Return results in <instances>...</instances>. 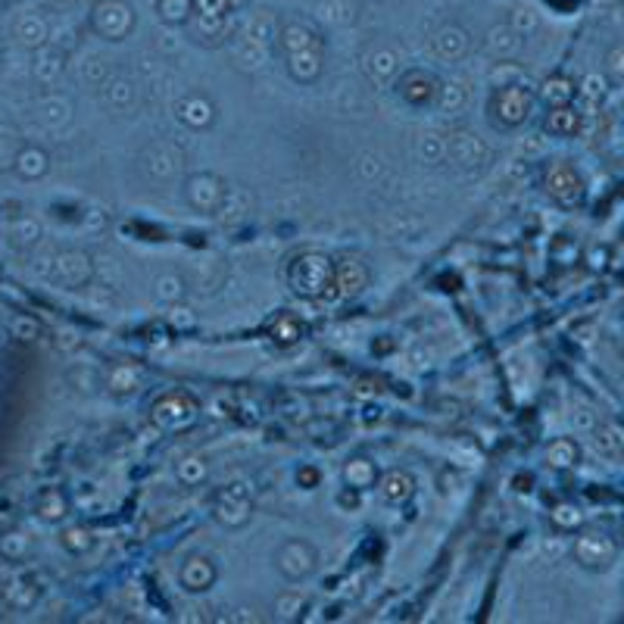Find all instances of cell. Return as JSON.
<instances>
[{"label":"cell","instance_id":"6da1fadb","mask_svg":"<svg viewBox=\"0 0 624 624\" xmlns=\"http://www.w3.org/2000/svg\"><path fill=\"white\" fill-rule=\"evenodd\" d=\"M284 60H288V72L297 78V82L309 85L316 82V78L322 75V66H325V54H322V41L306 32V29H288L284 32Z\"/></svg>","mask_w":624,"mask_h":624},{"label":"cell","instance_id":"7a4b0ae2","mask_svg":"<svg viewBox=\"0 0 624 624\" xmlns=\"http://www.w3.org/2000/svg\"><path fill=\"white\" fill-rule=\"evenodd\" d=\"M331 259L325 253H303L297 256L291 269H288V281L291 288L300 297H322L331 288Z\"/></svg>","mask_w":624,"mask_h":624},{"label":"cell","instance_id":"3957f363","mask_svg":"<svg viewBox=\"0 0 624 624\" xmlns=\"http://www.w3.org/2000/svg\"><path fill=\"white\" fill-rule=\"evenodd\" d=\"M534 110V94L522 85H506V88H497L487 100V113L493 119V125L500 128H515L522 125Z\"/></svg>","mask_w":624,"mask_h":624},{"label":"cell","instance_id":"277c9868","mask_svg":"<svg viewBox=\"0 0 624 624\" xmlns=\"http://www.w3.org/2000/svg\"><path fill=\"white\" fill-rule=\"evenodd\" d=\"M319 565V553L309 540H284L275 550V568L288 581H303L309 578Z\"/></svg>","mask_w":624,"mask_h":624},{"label":"cell","instance_id":"5b68a950","mask_svg":"<svg viewBox=\"0 0 624 624\" xmlns=\"http://www.w3.org/2000/svg\"><path fill=\"white\" fill-rule=\"evenodd\" d=\"M618 556V546L609 534H600V531H584L578 540H575V562L581 568H590V571H603L615 562Z\"/></svg>","mask_w":624,"mask_h":624},{"label":"cell","instance_id":"8992f818","mask_svg":"<svg viewBox=\"0 0 624 624\" xmlns=\"http://www.w3.org/2000/svg\"><path fill=\"white\" fill-rule=\"evenodd\" d=\"M213 512H216V518H219L222 525H228V528H244L250 522V512H253L247 487L244 484H231V487L219 490Z\"/></svg>","mask_w":624,"mask_h":624},{"label":"cell","instance_id":"52a82bcc","mask_svg":"<svg viewBox=\"0 0 624 624\" xmlns=\"http://www.w3.org/2000/svg\"><path fill=\"white\" fill-rule=\"evenodd\" d=\"M543 188H546V194H550L553 200H559L565 206L578 203L584 197V181L575 172V166H568V163H553L550 169H546Z\"/></svg>","mask_w":624,"mask_h":624},{"label":"cell","instance_id":"ba28073f","mask_svg":"<svg viewBox=\"0 0 624 624\" xmlns=\"http://www.w3.org/2000/svg\"><path fill=\"white\" fill-rule=\"evenodd\" d=\"M194 415H197V403L188 397V394H166L153 403L150 409V419L160 425V428H185L194 422Z\"/></svg>","mask_w":624,"mask_h":624},{"label":"cell","instance_id":"9c48e42d","mask_svg":"<svg viewBox=\"0 0 624 624\" xmlns=\"http://www.w3.org/2000/svg\"><path fill=\"white\" fill-rule=\"evenodd\" d=\"M369 284V266L359 256H344L341 263L331 266V288L341 297H353Z\"/></svg>","mask_w":624,"mask_h":624},{"label":"cell","instance_id":"30bf717a","mask_svg":"<svg viewBox=\"0 0 624 624\" xmlns=\"http://www.w3.org/2000/svg\"><path fill=\"white\" fill-rule=\"evenodd\" d=\"M188 200H191L194 210L216 213L222 206V200H225V181L219 175H210V172L194 175L188 181Z\"/></svg>","mask_w":624,"mask_h":624},{"label":"cell","instance_id":"8fae6325","mask_svg":"<svg viewBox=\"0 0 624 624\" xmlns=\"http://www.w3.org/2000/svg\"><path fill=\"white\" fill-rule=\"evenodd\" d=\"M437 78L425 69H409L400 82H397V94L412 103V107H425V103H431L437 97Z\"/></svg>","mask_w":624,"mask_h":624},{"label":"cell","instance_id":"7c38bea8","mask_svg":"<svg viewBox=\"0 0 624 624\" xmlns=\"http://www.w3.org/2000/svg\"><path fill=\"white\" fill-rule=\"evenodd\" d=\"M216 578H219V568L213 565L210 556H188L185 565H181V571H178V581L188 593L210 590L216 584Z\"/></svg>","mask_w":624,"mask_h":624},{"label":"cell","instance_id":"4fadbf2b","mask_svg":"<svg viewBox=\"0 0 624 624\" xmlns=\"http://www.w3.org/2000/svg\"><path fill=\"white\" fill-rule=\"evenodd\" d=\"M175 116L185 122L188 128H206V125H213V119H216V107H213L210 97L191 94V97H185L175 107Z\"/></svg>","mask_w":624,"mask_h":624},{"label":"cell","instance_id":"5bb4252c","mask_svg":"<svg viewBox=\"0 0 624 624\" xmlns=\"http://www.w3.org/2000/svg\"><path fill=\"white\" fill-rule=\"evenodd\" d=\"M412 490H415V481H412L406 472H387V475L381 478V493H384V500H387V503H394V506L406 503V500L412 497Z\"/></svg>","mask_w":624,"mask_h":624},{"label":"cell","instance_id":"9a60e30c","mask_svg":"<svg viewBox=\"0 0 624 624\" xmlns=\"http://www.w3.org/2000/svg\"><path fill=\"white\" fill-rule=\"evenodd\" d=\"M578 125H581V116L568 107V103H562V107H553L550 116H546V128H550L553 135H575L578 132Z\"/></svg>","mask_w":624,"mask_h":624},{"label":"cell","instance_id":"2e32d148","mask_svg":"<svg viewBox=\"0 0 624 624\" xmlns=\"http://www.w3.org/2000/svg\"><path fill=\"white\" fill-rule=\"evenodd\" d=\"M344 478H347L350 487L366 490V487L375 484L378 475H375V465H372L369 459H353V462H347V468H344Z\"/></svg>","mask_w":624,"mask_h":624},{"label":"cell","instance_id":"e0dca14e","mask_svg":"<svg viewBox=\"0 0 624 624\" xmlns=\"http://www.w3.org/2000/svg\"><path fill=\"white\" fill-rule=\"evenodd\" d=\"M272 341H278V344H294L297 337L303 334V325L291 316V312H281V316L272 322Z\"/></svg>","mask_w":624,"mask_h":624},{"label":"cell","instance_id":"ac0fdd59","mask_svg":"<svg viewBox=\"0 0 624 624\" xmlns=\"http://www.w3.org/2000/svg\"><path fill=\"white\" fill-rule=\"evenodd\" d=\"M546 459H550V465L556 468H568V465H575L578 462V447H575V440H556V444H550V450H546Z\"/></svg>","mask_w":624,"mask_h":624},{"label":"cell","instance_id":"d6986e66","mask_svg":"<svg viewBox=\"0 0 624 624\" xmlns=\"http://www.w3.org/2000/svg\"><path fill=\"white\" fill-rule=\"evenodd\" d=\"M63 543H66V550H72V553H88L94 546V537H91L88 528H69L63 534Z\"/></svg>","mask_w":624,"mask_h":624},{"label":"cell","instance_id":"ffe728a7","mask_svg":"<svg viewBox=\"0 0 624 624\" xmlns=\"http://www.w3.org/2000/svg\"><path fill=\"white\" fill-rule=\"evenodd\" d=\"M575 97V88L565 78H553V82H546V100L553 103V107H562V103H571Z\"/></svg>","mask_w":624,"mask_h":624},{"label":"cell","instance_id":"44dd1931","mask_svg":"<svg viewBox=\"0 0 624 624\" xmlns=\"http://www.w3.org/2000/svg\"><path fill=\"white\" fill-rule=\"evenodd\" d=\"M178 478L185 481V484H197V481H203V478H206V462H203V459H197V456L185 459V462L178 465Z\"/></svg>","mask_w":624,"mask_h":624},{"label":"cell","instance_id":"7402d4cb","mask_svg":"<svg viewBox=\"0 0 624 624\" xmlns=\"http://www.w3.org/2000/svg\"><path fill=\"white\" fill-rule=\"evenodd\" d=\"M553 522H556L559 528L571 531V528H578V525H581V512H578L575 506H556Z\"/></svg>","mask_w":624,"mask_h":624},{"label":"cell","instance_id":"603a6c76","mask_svg":"<svg viewBox=\"0 0 624 624\" xmlns=\"http://www.w3.org/2000/svg\"><path fill=\"white\" fill-rule=\"evenodd\" d=\"M543 4H550L556 13H571L581 7V0H543Z\"/></svg>","mask_w":624,"mask_h":624},{"label":"cell","instance_id":"cb8c5ba5","mask_svg":"<svg viewBox=\"0 0 624 624\" xmlns=\"http://www.w3.org/2000/svg\"><path fill=\"white\" fill-rule=\"evenodd\" d=\"M300 478H303L306 484H316V478H319V475H316V472H312V468H306V472H303Z\"/></svg>","mask_w":624,"mask_h":624}]
</instances>
